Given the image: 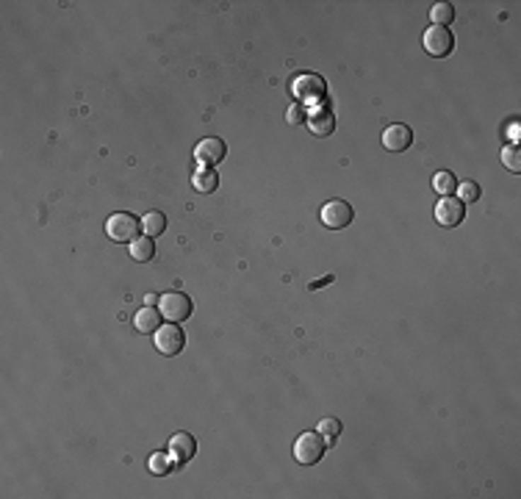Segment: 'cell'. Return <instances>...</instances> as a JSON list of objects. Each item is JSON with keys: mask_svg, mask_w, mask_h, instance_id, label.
Instances as JSON below:
<instances>
[{"mask_svg": "<svg viewBox=\"0 0 521 499\" xmlns=\"http://www.w3.org/2000/svg\"><path fill=\"white\" fill-rule=\"evenodd\" d=\"M325 438L319 432H302L297 441H294V461L302 466H314L325 458Z\"/></svg>", "mask_w": 521, "mask_h": 499, "instance_id": "6da1fadb", "label": "cell"}, {"mask_svg": "<svg viewBox=\"0 0 521 499\" xmlns=\"http://www.w3.org/2000/svg\"><path fill=\"white\" fill-rule=\"evenodd\" d=\"M142 231V222L133 217V214H125V211H117L105 219V236L111 241H120V244H130Z\"/></svg>", "mask_w": 521, "mask_h": 499, "instance_id": "7a4b0ae2", "label": "cell"}, {"mask_svg": "<svg viewBox=\"0 0 521 499\" xmlns=\"http://www.w3.org/2000/svg\"><path fill=\"white\" fill-rule=\"evenodd\" d=\"M292 92L302 103H322L327 98V81L316 72H302L292 84Z\"/></svg>", "mask_w": 521, "mask_h": 499, "instance_id": "3957f363", "label": "cell"}, {"mask_svg": "<svg viewBox=\"0 0 521 499\" xmlns=\"http://www.w3.org/2000/svg\"><path fill=\"white\" fill-rule=\"evenodd\" d=\"M192 299L189 294H183V292H169V294H161L159 297V311H161V316L166 322H186L189 316H192Z\"/></svg>", "mask_w": 521, "mask_h": 499, "instance_id": "277c9868", "label": "cell"}, {"mask_svg": "<svg viewBox=\"0 0 521 499\" xmlns=\"http://www.w3.org/2000/svg\"><path fill=\"white\" fill-rule=\"evenodd\" d=\"M353 217H355V211H353V205L344 202V200H327L325 205H322V211H319V219H322V225H325L327 231H341V228H347V225L353 222Z\"/></svg>", "mask_w": 521, "mask_h": 499, "instance_id": "5b68a950", "label": "cell"}, {"mask_svg": "<svg viewBox=\"0 0 521 499\" xmlns=\"http://www.w3.org/2000/svg\"><path fill=\"white\" fill-rule=\"evenodd\" d=\"M422 45H424V50H427V56H433V59H444V56H450V53L455 50V36H452L450 28L433 25V28H427V31H424Z\"/></svg>", "mask_w": 521, "mask_h": 499, "instance_id": "8992f818", "label": "cell"}, {"mask_svg": "<svg viewBox=\"0 0 521 499\" xmlns=\"http://www.w3.org/2000/svg\"><path fill=\"white\" fill-rule=\"evenodd\" d=\"M153 344H156V350L161 355L172 358V355H178L186 347V335H183V331L175 322H166V325H161L159 331L153 333Z\"/></svg>", "mask_w": 521, "mask_h": 499, "instance_id": "52a82bcc", "label": "cell"}, {"mask_svg": "<svg viewBox=\"0 0 521 499\" xmlns=\"http://www.w3.org/2000/svg\"><path fill=\"white\" fill-rule=\"evenodd\" d=\"M225 153H228L225 142L217 139V136H208V139H200L197 142L195 161L200 166H205V169H211V166H217L219 161H225Z\"/></svg>", "mask_w": 521, "mask_h": 499, "instance_id": "ba28073f", "label": "cell"}, {"mask_svg": "<svg viewBox=\"0 0 521 499\" xmlns=\"http://www.w3.org/2000/svg\"><path fill=\"white\" fill-rule=\"evenodd\" d=\"M466 217V202H460L457 197H444L435 205V222L441 228H457Z\"/></svg>", "mask_w": 521, "mask_h": 499, "instance_id": "9c48e42d", "label": "cell"}, {"mask_svg": "<svg viewBox=\"0 0 521 499\" xmlns=\"http://www.w3.org/2000/svg\"><path fill=\"white\" fill-rule=\"evenodd\" d=\"M411 144H413V131L402 122H394L383 131V147L391 153H405Z\"/></svg>", "mask_w": 521, "mask_h": 499, "instance_id": "30bf717a", "label": "cell"}, {"mask_svg": "<svg viewBox=\"0 0 521 499\" xmlns=\"http://www.w3.org/2000/svg\"><path fill=\"white\" fill-rule=\"evenodd\" d=\"M197 452V441L195 435L189 432H175L169 438V455L175 458V464H189Z\"/></svg>", "mask_w": 521, "mask_h": 499, "instance_id": "8fae6325", "label": "cell"}, {"mask_svg": "<svg viewBox=\"0 0 521 499\" xmlns=\"http://www.w3.org/2000/svg\"><path fill=\"white\" fill-rule=\"evenodd\" d=\"M308 131L314 133V136H319V139H327L330 133L336 131V117H333V111L330 108H316V111H311L308 114Z\"/></svg>", "mask_w": 521, "mask_h": 499, "instance_id": "7c38bea8", "label": "cell"}, {"mask_svg": "<svg viewBox=\"0 0 521 499\" xmlns=\"http://www.w3.org/2000/svg\"><path fill=\"white\" fill-rule=\"evenodd\" d=\"M161 311H156L153 305H144L136 316H133V328L139 333H144V335H150V333H156L161 328Z\"/></svg>", "mask_w": 521, "mask_h": 499, "instance_id": "4fadbf2b", "label": "cell"}, {"mask_svg": "<svg viewBox=\"0 0 521 499\" xmlns=\"http://www.w3.org/2000/svg\"><path fill=\"white\" fill-rule=\"evenodd\" d=\"M128 253H130V258H133V261L144 264V261H150V258L156 256V244H153V239H150V236H136V239L128 244Z\"/></svg>", "mask_w": 521, "mask_h": 499, "instance_id": "5bb4252c", "label": "cell"}, {"mask_svg": "<svg viewBox=\"0 0 521 499\" xmlns=\"http://www.w3.org/2000/svg\"><path fill=\"white\" fill-rule=\"evenodd\" d=\"M192 186H195V192H200V195H211V192H217L219 178H217V172H214V169L200 166L195 175H192Z\"/></svg>", "mask_w": 521, "mask_h": 499, "instance_id": "9a60e30c", "label": "cell"}, {"mask_svg": "<svg viewBox=\"0 0 521 499\" xmlns=\"http://www.w3.org/2000/svg\"><path fill=\"white\" fill-rule=\"evenodd\" d=\"M164 231H166V217H164L161 211H147V214L142 217V233H144V236L156 239V236H161Z\"/></svg>", "mask_w": 521, "mask_h": 499, "instance_id": "2e32d148", "label": "cell"}, {"mask_svg": "<svg viewBox=\"0 0 521 499\" xmlns=\"http://www.w3.org/2000/svg\"><path fill=\"white\" fill-rule=\"evenodd\" d=\"M433 189L441 195V197H452L457 192V178L452 172H435V178H433Z\"/></svg>", "mask_w": 521, "mask_h": 499, "instance_id": "e0dca14e", "label": "cell"}, {"mask_svg": "<svg viewBox=\"0 0 521 499\" xmlns=\"http://www.w3.org/2000/svg\"><path fill=\"white\" fill-rule=\"evenodd\" d=\"M430 20H433V25L447 28V25L455 20V6H452V3H435V6L430 8Z\"/></svg>", "mask_w": 521, "mask_h": 499, "instance_id": "ac0fdd59", "label": "cell"}, {"mask_svg": "<svg viewBox=\"0 0 521 499\" xmlns=\"http://www.w3.org/2000/svg\"><path fill=\"white\" fill-rule=\"evenodd\" d=\"M147 469H150L156 477H164V474H169V471L175 469V458H172L169 452H156V455H150Z\"/></svg>", "mask_w": 521, "mask_h": 499, "instance_id": "d6986e66", "label": "cell"}, {"mask_svg": "<svg viewBox=\"0 0 521 499\" xmlns=\"http://www.w3.org/2000/svg\"><path fill=\"white\" fill-rule=\"evenodd\" d=\"M319 435L325 438V444H327V449L336 444V438L341 435V422L338 419H322L319 422Z\"/></svg>", "mask_w": 521, "mask_h": 499, "instance_id": "ffe728a7", "label": "cell"}, {"mask_svg": "<svg viewBox=\"0 0 521 499\" xmlns=\"http://www.w3.org/2000/svg\"><path fill=\"white\" fill-rule=\"evenodd\" d=\"M502 164L508 166L510 172H521V153L516 144H505L502 147Z\"/></svg>", "mask_w": 521, "mask_h": 499, "instance_id": "44dd1931", "label": "cell"}, {"mask_svg": "<svg viewBox=\"0 0 521 499\" xmlns=\"http://www.w3.org/2000/svg\"><path fill=\"white\" fill-rule=\"evenodd\" d=\"M457 195H460V202H477L480 200V183H474V180H463V183H457Z\"/></svg>", "mask_w": 521, "mask_h": 499, "instance_id": "7402d4cb", "label": "cell"}, {"mask_svg": "<svg viewBox=\"0 0 521 499\" xmlns=\"http://www.w3.org/2000/svg\"><path fill=\"white\" fill-rule=\"evenodd\" d=\"M289 122H292V125H299V122H305V111H302L299 105H294L292 111H289Z\"/></svg>", "mask_w": 521, "mask_h": 499, "instance_id": "603a6c76", "label": "cell"}, {"mask_svg": "<svg viewBox=\"0 0 521 499\" xmlns=\"http://www.w3.org/2000/svg\"><path fill=\"white\" fill-rule=\"evenodd\" d=\"M327 283H333V275H327V277H319V280H314V283H311L308 289H311V292H316V289H322V286H327Z\"/></svg>", "mask_w": 521, "mask_h": 499, "instance_id": "cb8c5ba5", "label": "cell"}, {"mask_svg": "<svg viewBox=\"0 0 521 499\" xmlns=\"http://www.w3.org/2000/svg\"><path fill=\"white\" fill-rule=\"evenodd\" d=\"M144 305H159V297H156V294H147V297H144Z\"/></svg>", "mask_w": 521, "mask_h": 499, "instance_id": "d4e9b609", "label": "cell"}]
</instances>
